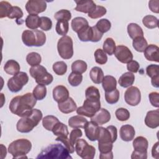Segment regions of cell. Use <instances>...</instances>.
I'll return each instance as SVG.
<instances>
[{"label":"cell","instance_id":"cell-1","mask_svg":"<svg viewBox=\"0 0 159 159\" xmlns=\"http://www.w3.org/2000/svg\"><path fill=\"white\" fill-rule=\"evenodd\" d=\"M37 102V99L31 93H27L22 96H17L13 98L9 106L11 112L23 117L28 116L32 112Z\"/></svg>","mask_w":159,"mask_h":159},{"label":"cell","instance_id":"cell-2","mask_svg":"<svg viewBox=\"0 0 159 159\" xmlns=\"http://www.w3.org/2000/svg\"><path fill=\"white\" fill-rule=\"evenodd\" d=\"M42 112L37 109H33L30 114L22 117L16 125L17 131L21 133H29L36 127L42 119Z\"/></svg>","mask_w":159,"mask_h":159},{"label":"cell","instance_id":"cell-3","mask_svg":"<svg viewBox=\"0 0 159 159\" xmlns=\"http://www.w3.org/2000/svg\"><path fill=\"white\" fill-rule=\"evenodd\" d=\"M68 149L60 143L51 144L43 149L37 157V159H68L72 158Z\"/></svg>","mask_w":159,"mask_h":159},{"label":"cell","instance_id":"cell-4","mask_svg":"<svg viewBox=\"0 0 159 159\" xmlns=\"http://www.w3.org/2000/svg\"><path fill=\"white\" fill-rule=\"evenodd\" d=\"M32 143L26 139H19L12 142L8 147V152L13 158L27 157L25 155L30 151Z\"/></svg>","mask_w":159,"mask_h":159},{"label":"cell","instance_id":"cell-5","mask_svg":"<svg viewBox=\"0 0 159 159\" xmlns=\"http://www.w3.org/2000/svg\"><path fill=\"white\" fill-rule=\"evenodd\" d=\"M22 40L27 47H41L46 42V35L39 30H25L22 34Z\"/></svg>","mask_w":159,"mask_h":159},{"label":"cell","instance_id":"cell-6","mask_svg":"<svg viewBox=\"0 0 159 159\" xmlns=\"http://www.w3.org/2000/svg\"><path fill=\"white\" fill-rule=\"evenodd\" d=\"M30 76L34 78L35 82L39 84L48 85L53 80V76L47 72V69L39 65L35 66H32L29 69Z\"/></svg>","mask_w":159,"mask_h":159},{"label":"cell","instance_id":"cell-7","mask_svg":"<svg viewBox=\"0 0 159 159\" xmlns=\"http://www.w3.org/2000/svg\"><path fill=\"white\" fill-rule=\"evenodd\" d=\"M57 50L60 56L63 59H70L73 55V43L68 35L61 37L57 43Z\"/></svg>","mask_w":159,"mask_h":159},{"label":"cell","instance_id":"cell-8","mask_svg":"<svg viewBox=\"0 0 159 159\" xmlns=\"http://www.w3.org/2000/svg\"><path fill=\"white\" fill-rule=\"evenodd\" d=\"M134 150L131 155V158L146 159L147 158V148L148 142L146 138L142 136L136 137L133 141Z\"/></svg>","mask_w":159,"mask_h":159},{"label":"cell","instance_id":"cell-9","mask_svg":"<svg viewBox=\"0 0 159 159\" xmlns=\"http://www.w3.org/2000/svg\"><path fill=\"white\" fill-rule=\"evenodd\" d=\"M117 138V130L116 126L109 125L106 128L99 127L98 141L99 144L113 143Z\"/></svg>","mask_w":159,"mask_h":159},{"label":"cell","instance_id":"cell-10","mask_svg":"<svg viewBox=\"0 0 159 159\" xmlns=\"http://www.w3.org/2000/svg\"><path fill=\"white\" fill-rule=\"evenodd\" d=\"M75 150L77 155L83 159H93L96 153L95 148L82 139L76 140Z\"/></svg>","mask_w":159,"mask_h":159},{"label":"cell","instance_id":"cell-11","mask_svg":"<svg viewBox=\"0 0 159 159\" xmlns=\"http://www.w3.org/2000/svg\"><path fill=\"white\" fill-rule=\"evenodd\" d=\"M29 81V76L26 73L20 71L17 75L9 79L7 81V87L12 93H17L20 91L23 86Z\"/></svg>","mask_w":159,"mask_h":159},{"label":"cell","instance_id":"cell-12","mask_svg":"<svg viewBox=\"0 0 159 159\" xmlns=\"http://www.w3.org/2000/svg\"><path fill=\"white\" fill-rule=\"evenodd\" d=\"M101 108L100 101H96L86 99L82 106L76 109V113L80 116L92 117Z\"/></svg>","mask_w":159,"mask_h":159},{"label":"cell","instance_id":"cell-13","mask_svg":"<svg viewBox=\"0 0 159 159\" xmlns=\"http://www.w3.org/2000/svg\"><path fill=\"white\" fill-rule=\"evenodd\" d=\"M124 99L127 104L132 106L138 105L141 101V93L136 86H130L124 93Z\"/></svg>","mask_w":159,"mask_h":159},{"label":"cell","instance_id":"cell-14","mask_svg":"<svg viewBox=\"0 0 159 159\" xmlns=\"http://www.w3.org/2000/svg\"><path fill=\"white\" fill-rule=\"evenodd\" d=\"M47 8V2L42 0H29L25 4V9L29 14L37 15L44 12Z\"/></svg>","mask_w":159,"mask_h":159},{"label":"cell","instance_id":"cell-15","mask_svg":"<svg viewBox=\"0 0 159 159\" xmlns=\"http://www.w3.org/2000/svg\"><path fill=\"white\" fill-rule=\"evenodd\" d=\"M114 53L116 58L122 63H128L133 58L132 53L125 45H120L117 46Z\"/></svg>","mask_w":159,"mask_h":159},{"label":"cell","instance_id":"cell-16","mask_svg":"<svg viewBox=\"0 0 159 159\" xmlns=\"http://www.w3.org/2000/svg\"><path fill=\"white\" fill-rule=\"evenodd\" d=\"M86 137L91 141H96L98 140L99 127V125L94 122L91 120L88 122L84 127Z\"/></svg>","mask_w":159,"mask_h":159},{"label":"cell","instance_id":"cell-17","mask_svg":"<svg viewBox=\"0 0 159 159\" xmlns=\"http://www.w3.org/2000/svg\"><path fill=\"white\" fill-rule=\"evenodd\" d=\"M69 98V91L63 85H58L53 89V98L58 103L66 101Z\"/></svg>","mask_w":159,"mask_h":159},{"label":"cell","instance_id":"cell-18","mask_svg":"<svg viewBox=\"0 0 159 159\" xmlns=\"http://www.w3.org/2000/svg\"><path fill=\"white\" fill-rule=\"evenodd\" d=\"M145 124L151 129L158 127L159 125V110L148 111L145 118Z\"/></svg>","mask_w":159,"mask_h":159},{"label":"cell","instance_id":"cell-19","mask_svg":"<svg viewBox=\"0 0 159 159\" xmlns=\"http://www.w3.org/2000/svg\"><path fill=\"white\" fill-rule=\"evenodd\" d=\"M91 119L98 125H103L110 120L111 114L107 109L100 108V109L91 117Z\"/></svg>","mask_w":159,"mask_h":159},{"label":"cell","instance_id":"cell-20","mask_svg":"<svg viewBox=\"0 0 159 159\" xmlns=\"http://www.w3.org/2000/svg\"><path fill=\"white\" fill-rule=\"evenodd\" d=\"M76 6L75 9L76 11L81 12L83 13L89 14L96 6L93 1L91 0H83V1H75Z\"/></svg>","mask_w":159,"mask_h":159},{"label":"cell","instance_id":"cell-21","mask_svg":"<svg viewBox=\"0 0 159 159\" xmlns=\"http://www.w3.org/2000/svg\"><path fill=\"white\" fill-rule=\"evenodd\" d=\"M120 139L125 142H129L134 139L135 135V131L133 126L129 124H125L121 126L119 131Z\"/></svg>","mask_w":159,"mask_h":159},{"label":"cell","instance_id":"cell-22","mask_svg":"<svg viewBox=\"0 0 159 159\" xmlns=\"http://www.w3.org/2000/svg\"><path fill=\"white\" fill-rule=\"evenodd\" d=\"M158 47L156 45L150 44L144 50V57L148 61H153L155 62L159 61V53Z\"/></svg>","mask_w":159,"mask_h":159},{"label":"cell","instance_id":"cell-23","mask_svg":"<svg viewBox=\"0 0 159 159\" xmlns=\"http://www.w3.org/2000/svg\"><path fill=\"white\" fill-rule=\"evenodd\" d=\"M59 110L64 114L71 113L77 109V106L74 100L69 97L66 101L58 103Z\"/></svg>","mask_w":159,"mask_h":159},{"label":"cell","instance_id":"cell-24","mask_svg":"<svg viewBox=\"0 0 159 159\" xmlns=\"http://www.w3.org/2000/svg\"><path fill=\"white\" fill-rule=\"evenodd\" d=\"M20 65L14 60H9L4 66V71L10 75H16L20 72Z\"/></svg>","mask_w":159,"mask_h":159},{"label":"cell","instance_id":"cell-25","mask_svg":"<svg viewBox=\"0 0 159 159\" xmlns=\"http://www.w3.org/2000/svg\"><path fill=\"white\" fill-rule=\"evenodd\" d=\"M135 76L131 72H125L122 74L119 79V84L122 88H129L134 83Z\"/></svg>","mask_w":159,"mask_h":159},{"label":"cell","instance_id":"cell-26","mask_svg":"<svg viewBox=\"0 0 159 159\" xmlns=\"http://www.w3.org/2000/svg\"><path fill=\"white\" fill-rule=\"evenodd\" d=\"M88 121L87 119L80 115L71 117L68 119V125L70 127L76 128H83L86 125Z\"/></svg>","mask_w":159,"mask_h":159},{"label":"cell","instance_id":"cell-27","mask_svg":"<svg viewBox=\"0 0 159 159\" xmlns=\"http://www.w3.org/2000/svg\"><path fill=\"white\" fill-rule=\"evenodd\" d=\"M127 32L129 37L134 39L139 37H143V32L140 25L135 23H130L127 25Z\"/></svg>","mask_w":159,"mask_h":159},{"label":"cell","instance_id":"cell-28","mask_svg":"<svg viewBox=\"0 0 159 159\" xmlns=\"http://www.w3.org/2000/svg\"><path fill=\"white\" fill-rule=\"evenodd\" d=\"M102 86L105 92L111 91L116 89L117 81L116 78L111 75L105 76L102 81Z\"/></svg>","mask_w":159,"mask_h":159},{"label":"cell","instance_id":"cell-29","mask_svg":"<svg viewBox=\"0 0 159 159\" xmlns=\"http://www.w3.org/2000/svg\"><path fill=\"white\" fill-rule=\"evenodd\" d=\"M71 28L73 31L78 33L79 31L89 25L88 20L82 17H76L74 18L71 22Z\"/></svg>","mask_w":159,"mask_h":159},{"label":"cell","instance_id":"cell-30","mask_svg":"<svg viewBox=\"0 0 159 159\" xmlns=\"http://www.w3.org/2000/svg\"><path fill=\"white\" fill-rule=\"evenodd\" d=\"M89 76L92 81L95 84H100L102 83L104 77L103 71L98 66H94L91 68L89 72Z\"/></svg>","mask_w":159,"mask_h":159},{"label":"cell","instance_id":"cell-31","mask_svg":"<svg viewBox=\"0 0 159 159\" xmlns=\"http://www.w3.org/2000/svg\"><path fill=\"white\" fill-rule=\"evenodd\" d=\"M25 23L27 27L29 29L32 30H36L38 27H40V17L38 15L29 14L26 17Z\"/></svg>","mask_w":159,"mask_h":159},{"label":"cell","instance_id":"cell-32","mask_svg":"<svg viewBox=\"0 0 159 159\" xmlns=\"http://www.w3.org/2000/svg\"><path fill=\"white\" fill-rule=\"evenodd\" d=\"M79 39L82 42H88L92 40L93 39V29L92 27L87 26L79 31L78 33Z\"/></svg>","mask_w":159,"mask_h":159},{"label":"cell","instance_id":"cell-33","mask_svg":"<svg viewBox=\"0 0 159 159\" xmlns=\"http://www.w3.org/2000/svg\"><path fill=\"white\" fill-rule=\"evenodd\" d=\"M132 45L137 52H143L148 46V43L143 37H139L133 39Z\"/></svg>","mask_w":159,"mask_h":159},{"label":"cell","instance_id":"cell-34","mask_svg":"<svg viewBox=\"0 0 159 159\" xmlns=\"http://www.w3.org/2000/svg\"><path fill=\"white\" fill-rule=\"evenodd\" d=\"M58 122H60V121L58 119V118L52 115L47 116L42 119L43 127L46 130H49V131H52L53 127Z\"/></svg>","mask_w":159,"mask_h":159},{"label":"cell","instance_id":"cell-35","mask_svg":"<svg viewBox=\"0 0 159 159\" xmlns=\"http://www.w3.org/2000/svg\"><path fill=\"white\" fill-rule=\"evenodd\" d=\"M55 135L57 136H66L68 137L69 132L68 127L62 122H58L57 123L52 130Z\"/></svg>","mask_w":159,"mask_h":159},{"label":"cell","instance_id":"cell-36","mask_svg":"<svg viewBox=\"0 0 159 159\" xmlns=\"http://www.w3.org/2000/svg\"><path fill=\"white\" fill-rule=\"evenodd\" d=\"M86 99L99 101H100V93L99 89L93 86L88 87L85 91Z\"/></svg>","mask_w":159,"mask_h":159},{"label":"cell","instance_id":"cell-37","mask_svg":"<svg viewBox=\"0 0 159 159\" xmlns=\"http://www.w3.org/2000/svg\"><path fill=\"white\" fill-rule=\"evenodd\" d=\"M142 23L148 29H155L158 27V19L152 15L145 16L142 19Z\"/></svg>","mask_w":159,"mask_h":159},{"label":"cell","instance_id":"cell-38","mask_svg":"<svg viewBox=\"0 0 159 159\" xmlns=\"http://www.w3.org/2000/svg\"><path fill=\"white\" fill-rule=\"evenodd\" d=\"M26 61L31 66H35L40 65L42 61V58L39 53L33 52L27 54Z\"/></svg>","mask_w":159,"mask_h":159},{"label":"cell","instance_id":"cell-39","mask_svg":"<svg viewBox=\"0 0 159 159\" xmlns=\"http://www.w3.org/2000/svg\"><path fill=\"white\" fill-rule=\"evenodd\" d=\"M55 30L58 35L65 36L68 32L69 24L67 20H58L57 21L55 26Z\"/></svg>","mask_w":159,"mask_h":159},{"label":"cell","instance_id":"cell-40","mask_svg":"<svg viewBox=\"0 0 159 159\" xmlns=\"http://www.w3.org/2000/svg\"><path fill=\"white\" fill-rule=\"evenodd\" d=\"M87 66V63L84 61L78 60L71 64V70L73 72L82 74L86 71Z\"/></svg>","mask_w":159,"mask_h":159},{"label":"cell","instance_id":"cell-41","mask_svg":"<svg viewBox=\"0 0 159 159\" xmlns=\"http://www.w3.org/2000/svg\"><path fill=\"white\" fill-rule=\"evenodd\" d=\"M32 94L37 100L43 99L47 95V88L45 87V85H37L33 89Z\"/></svg>","mask_w":159,"mask_h":159},{"label":"cell","instance_id":"cell-42","mask_svg":"<svg viewBox=\"0 0 159 159\" xmlns=\"http://www.w3.org/2000/svg\"><path fill=\"white\" fill-rule=\"evenodd\" d=\"M119 91L117 88L111 91L105 92L106 101L109 104H114L117 102L119 99Z\"/></svg>","mask_w":159,"mask_h":159},{"label":"cell","instance_id":"cell-43","mask_svg":"<svg viewBox=\"0 0 159 159\" xmlns=\"http://www.w3.org/2000/svg\"><path fill=\"white\" fill-rule=\"evenodd\" d=\"M116 43L112 38H107L102 45L103 51L109 55H112L116 50Z\"/></svg>","mask_w":159,"mask_h":159},{"label":"cell","instance_id":"cell-44","mask_svg":"<svg viewBox=\"0 0 159 159\" xmlns=\"http://www.w3.org/2000/svg\"><path fill=\"white\" fill-rule=\"evenodd\" d=\"M95 26L99 32L104 34L110 30L111 27V23L107 19H101L98 21Z\"/></svg>","mask_w":159,"mask_h":159},{"label":"cell","instance_id":"cell-45","mask_svg":"<svg viewBox=\"0 0 159 159\" xmlns=\"http://www.w3.org/2000/svg\"><path fill=\"white\" fill-rule=\"evenodd\" d=\"M82 80L83 76L81 74L73 71L69 75L68 77V83L72 86H78L81 83Z\"/></svg>","mask_w":159,"mask_h":159},{"label":"cell","instance_id":"cell-46","mask_svg":"<svg viewBox=\"0 0 159 159\" xmlns=\"http://www.w3.org/2000/svg\"><path fill=\"white\" fill-rule=\"evenodd\" d=\"M52 68L55 73L60 76L65 75L67 71V65L63 61H57L54 63Z\"/></svg>","mask_w":159,"mask_h":159},{"label":"cell","instance_id":"cell-47","mask_svg":"<svg viewBox=\"0 0 159 159\" xmlns=\"http://www.w3.org/2000/svg\"><path fill=\"white\" fill-rule=\"evenodd\" d=\"M106 9L102 6H96V7L88 14V17L91 19L99 18L106 14Z\"/></svg>","mask_w":159,"mask_h":159},{"label":"cell","instance_id":"cell-48","mask_svg":"<svg viewBox=\"0 0 159 159\" xmlns=\"http://www.w3.org/2000/svg\"><path fill=\"white\" fill-rule=\"evenodd\" d=\"M95 61L99 65H104L107 61V56L106 53L101 48H98L94 53Z\"/></svg>","mask_w":159,"mask_h":159},{"label":"cell","instance_id":"cell-49","mask_svg":"<svg viewBox=\"0 0 159 159\" xmlns=\"http://www.w3.org/2000/svg\"><path fill=\"white\" fill-rule=\"evenodd\" d=\"M54 18L57 20V21L61 20L68 21L71 18V12L67 9H61L55 14Z\"/></svg>","mask_w":159,"mask_h":159},{"label":"cell","instance_id":"cell-50","mask_svg":"<svg viewBox=\"0 0 159 159\" xmlns=\"http://www.w3.org/2000/svg\"><path fill=\"white\" fill-rule=\"evenodd\" d=\"M116 116L117 119L120 121H126L130 117V112L129 111L123 107L118 108L115 112Z\"/></svg>","mask_w":159,"mask_h":159},{"label":"cell","instance_id":"cell-51","mask_svg":"<svg viewBox=\"0 0 159 159\" xmlns=\"http://www.w3.org/2000/svg\"><path fill=\"white\" fill-rule=\"evenodd\" d=\"M11 4L7 1H1L0 2V17L3 18L7 17L9 13L12 9Z\"/></svg>","mask_w":159,"mask_h":159},{"label":"cell","instance_id":"cell-52","mask_svg":"<svg viewBox=\"0 0 159 159\" xmlns=\"http://www.w3.org/2000/svg\"><path fill=\"white\" fill-rule=\"evenodd\" d=\"M56 141H60L63 143L65 147L68 149L70 153H73L75 151L74 145H72L70 139L68 138L66 136H58L56 139Z\"/></svg>","mask_w":159,"mask_h":159},{"label":"cell","instance_id":"cell-53","mask_svg":"<svg viewBox=\"0 0 159 159\" xmlns=\"http://www.w3.org/2000/svg\"><path fill=\"white\" fill-rule=\"evenodd\" d=\"M23 17V12L22 9L18 6H12L9 13L7 17L9 19H16L17 20L21 19Z\"/></svg>","mask_w":159,"mask_h":159},{"label":"cell","instance_id":"cell-54","mask_svg":"<svg viewBox=\"0 0 159 159\" xmlns=\"http://www.w3.org/2000/svg\"><path fill=\"white\" fill-rule=\"evenodd\" d=\"M147 75L151 78L159 76V66L158 65L151 64L146 68Z\"/></svg>","mask_w":159,"mask_h":159},{"label":"cell","instance_id":"cell-55","mask_svg":"<svg viewBox=\"0 0 159 159\" xmlns=\"http://www.w3.org/2000/svg\"><path fill=\"white\" fill-rule=\"evenodd\" d=\"M52 27V22L51 19L47 17H40V28L45 31L50 30Z\"/></svg>","mask_w":159,"mask_h":159},{"label":"cell","instance_id":"cell-56","mask_svg":"<svg viewBox=\"0 0 159 159\" xmlns=\"http://www.w3.org/2000/svg\"><path fill=\"white\" fill-rule=\"evenodd\" d=\"M82 135H83V132L81 129H80L79 128H76L73 129L70 134V140L72 145H75L76 140L79 138L82 137Z\"/></svg>","mask_w":159,"mask_h":159},{"label":"cell","instance_id":"cell-57","mask_svg":"<svg viewBox=\"0 0 159 159\" xmlns=\"http://www.w3.org/2000/svg\"><path fill=\"white\" fill-rule=\"evenodd\" d=\"M150 104L155 107H159V94L157 92H152L148 95Z\"/></svg>","mask_w":159,"mask_h":159},{"label":"cell","instance_id":"cell-58","mask_svg":"<svg viewBox=\"0 0 159 159\" xmlns=\"http://www.w3.org/2000/svg\"><path fill=\"white\" fill-rule=\"evenodd\" d=\"M127 68L129 72L137 73L140 68V65L137 61L131 60L127 63Z\"/></svg>","mask_w":159,"mask_h":159},{"label":"cell","instance_id":"cell-59","mask_svg":"<svg viewBox=\"0 0 159 159\" xmlns=\"http://www.w3.org/2000/svg\"><path fill=\"white\" fill-rule=\"evenodd\" d=\"M92 29H93V39L91 42H99L101 39L103 34L99 32L98 30V29L96 27V26H92Z\"/></svg>","mask_w":159,"mask_h":159},{"label":"cell","instance_id":"cell-60","mask_svg":"<svg viewBox=\"0 0 159 159\" xmlns=\"http://www.w3.org/2000/svg\"><path fill=\"white\" fill-rule=\"evenodd\" d=\"M159 1L158 0H151L148 2L149 9L155 13L159 12Z\"/></svg>","mask_w":159,"mask_h":159},{"label":"cell","instance_id":"cell-61","mask_svg":"<svg viewBox=\"0 0 159 159\" xmlns=\"http://www.w3.org/2000/svg\"><path fill=\"white\" fill-rule=\"evenodd\" d=\"M152 157L155 158H158V142H156L152 149Z\"/></svg>","mask_w":159,"mask_h":159},{"label":"cell","instance_id":"cell-62","mask_svg":"<svg viewBox=\"0 0 159 159\" xmlns=\"http://www.w3.org/2000/svg\"><path fill=\"white\" fill-rule=\"evenodd\" d=\"M151 83L153 86L155 88H158L159 87V76L152 78L151 80Z\"/></svg>","mask_w":159,"mask_h":159},{"label":"cell","instance_id":"cell-63","mask_svg":"<svg viewBox=\"0 0 159 159\" xmlns=\"http://www.w3.org/2000/svg\"><path fill=\"white\" fill-rule=\"evenodd\" d=\"M99 158L101 159H112L113 158V153L112 152L109 153L103 154V155H99Z\"/></svg>","mask_w":159,"mask_h":159},{"label":"cell","instance_id":"cell-64","mask_svg":"<svg viewBox=\"0 0 159 159\" xmlns=\"http://www.w3.org/2000/svg\"><path fill=\"white\" fill-rule=\"evenodd\" d=\"M1 158H4L6 156V153H7L6 148L2 144L1 145Z\"/></svg>","mask_w":159,"mask_h":159}]
</instances>
